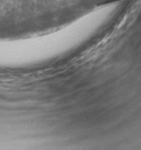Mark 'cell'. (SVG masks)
<instances>
[{"instance_id":"6da1fadb","label":"cell","mask_w":141,"mask_h":150,"mask_svg":"<svg viewBox=\"0 0 141 150\" xmlns=\"http://www.w3.org/2000/svg\"><path fill=\"white\" fill-rule=\"evenodd\" d=\"M106 18L101 10L54 32L0 40V66H24L56 58L84 42Z\"/></svg>"}]
</instances>
